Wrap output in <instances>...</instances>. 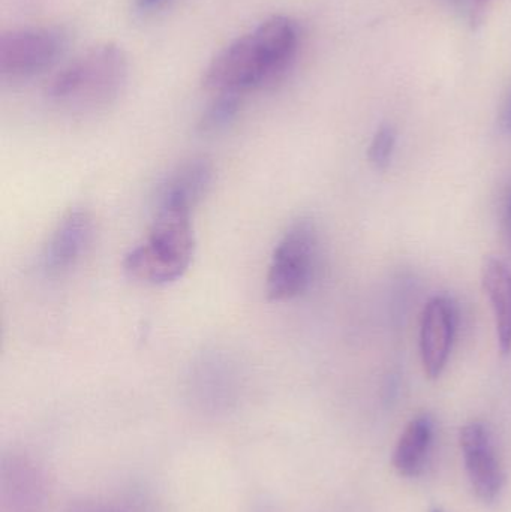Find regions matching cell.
Returning <instances> with one entry per match:
<instances>
[{"mask_svg":"<svg viewBox=\"0 0 511 512\" xmlns=\"http://www.w3.org/2000/svg\"><path fill=\"white\" fill-rule=\"evenodd\" d=\"M299 48V24L287 15H273L213 57L204 71V89L243 96L275 83L291 68Z\"/></svg>","mask_w":511,"mask_h":512,"instance_id":"obj_1","label":"cell"},{"mask_svg":"<svg viewBox=\"0 0 511 512\" xmlns=\"http://www.w3.org/2000/svg\"><path fill=\"white\" fill-rule=\"evenodd\" d=\"M129 62L114 42L93 45L60 69L47 86L51 102L69 111L87 113L113 104L125 89Z\"/></svg>","mask_w":511,"mask_h":512,"instance_id":"obj_2","label":"cell"},{"mask_svg":"<svg viewBox=\"0 0 511 512\" xmlns=\"http://www.w3.org/2000/svg\"><path fill=\"white\" fill-rule=\"evenodd\" d=\"M191 213L183 207H156L149 233L123 259V270L132 280L168 285L186 273L195 254Z\"/></svg>","mask_w":511,"mask_h":512,"instance_id":"obj_3","label":"cell"},{"mask_svg":"<svg viewBox=\"0 0 511 512\" xmlns=\"http://www.w3.org/2000/svg\"><path fill=\"white\" fill-rule=\"evenodd\" d=\"M318 231L311 218H300L279 240L267 271V295L273 301H290L308 291L314 279Z\"/></svg>","mask_w":511,"mask_h":512,"instance_id":"obj_4","label":"cell"},{"mask_svg":"<svg viewBox=\"0 0 511 512\" xmlns=\"http://www.w3.org/2000/svg\"><path fill=\"white\" fill-rule=\"evenodd\" d=\"M66 48L59 27H23L0 38V74L11 80L35 77L50 69Z\"/></svg>","mask_w":511,"mask_h":512,"instance_id":"obj_5","label":"cell"},{"mask_svg":"<svg viewBox=\"0 0 511 512\" xmlns=\"http://www.w3.org/2000/svg\"><path fill=\"white\" fill-rule=\"evenodd\" d=\"M458 327V307L449 295H435L426 303L420 322V354L429 379L443 375Z\"/></svg>","mask_w":511,"mask_h":512,"instance_id":"obj_6","label":"cell"},{"mask_svg":"<svg viewBox=\"0 0 511 512\" xmlns=\"http://www.w3.org/2000/svg\"><path fill=\"white\" fill-rule=\"evenodd\" d=\"M461 448L471 487L483 502H494L504 486V471L495 453L491 430L480 421L461 430Z\"/></svg>","mask_w":511,"mask_h":512,"instance_id":"obj_7","label":"cell"},{"mask_svg":"<svg viewBox=\"0 0 511 512\" xmlns=\"http://www.w3.org/2000/svg\"><path fill=\"white\" fill-rule=\"evenodd\" d=\"M92 239V219L83 210H72L54 228L42 254V267L51 276L71 270Z\"/></svg>","mask_w":511,"mask_h":512,"instance_id":"obj_8","label":"cell"},{"mask_svg":"<svg viewBox=\"0 0 511 512\" xmlns=\"http://www.w3.org/2000/svg\"><path fill=\"white\" fill-rule=\"evenodd\" d=\"M213 182V167L207 159H192L180 165L162 183L158 206L183 207L194 210L206 197Z\"/></svg>","mask_w":511,"mask_h":512,"instance_id":"obj_9","label":"cell"},{"mask_svg":"<svg viewBox=\"0 0 511 512\" xmlns=\"http://www.w3.org/2000/svg\"><path fill=\"white\" fill-rule=\"evenodd\" d=\"M482 282L494 310L498 345L503 355L511 352V270L506 262L488 256L483 261Z\"/></svg>","mask_w":511,"mask_h":512,"instance_id":"obj_10","label":"cell"},{"mask_svg":"<svg viewBox=\"0 0 511 512\" xmlns=\"http://www.w3.org/2000/svg\"><path fill=\"white\" fill-rule=\"evenodd\" d=\"M434 436V423L429 415H419L410 421L396 445L393 465L399 475L416 478L425 469Z\"/></svg>","mask_w":511,"mask_h":512,"instance_id":"obj_11","label":"cell"},{"mask_svg":"<svg viewBox=\"0 0 511 512\" xmlns=\"http://www.w3.org/2000/svg\"><path fill=\"white\" fill-rule=\"evenodd\" d=\"M242 98L243 96L233 95V93L216 95L212 104L207 107V110L201 116L200 123H198L200 132L215 134V132L224 131L239 114L240 107H242Z\"/></svg>","mask_w":511,"mask_h":512,"instance_id":"obj_12","label":"cell"},{"mask_svg":"<svg viewBox=\"0 0 511 512\" xmlns=\"http://www.w3.org/2000/svg\"><path fill=\"white\" fill-rule=\"evenodd\" d=\"M396 137V129L389 123H384L375 132L368 149V159L375 170H386L389 167L395 152Z\"/></svg>","mask_w":511,"mask_h":512,"instance_id":"obj_13","label":"cell"},{"mask_svg":"<svg viewBox=\"0 0 511 512\" xmlns=\"http://www.w3.org/2000/svg\"><path fill=\"white\" fill-rule=\"evenodd\" d=\"M66 512H125L120 508L114 507V505L107 504V502L89 501V499H83V501H75L69 504Z\"/></svg>","mask_w":511,"mask_h":512,"instance_id":"obj_14","label":"cell"},{"mask_svg":"<svg viewBox=\"0 0 511 512\" xmlns=\"http://www.w3.org/2000/svg\"><path fill=\"white\" fill-rule=\"evenodd\" d=\"M170 0H134L135 11L140 14H153L164 8Z\"/></svg>","mask_w":511,"mask_h":512,"instance_id":"obj_15","label":"cell"},{"mask_svg":"<svg viewBox=\"0 0 511 512\" xmlns=\"http://www.w3.org/2000/svg\"><path fill=\"white\" fill-rule=\"evenodd\" d=\"M500 128L507 134H511V90L504 101L500 113Z\"/></svg>","mask_w":511,"mask_h":512,"instance_id":"obj_16","label":"cell"},{"mask_svg":"<svg viewBox=\"0 0 511 512\" xmlns=\"http://www.w3.org/2000/svg\"><path fill=\"white\" fill-rule=\"evenodd\" d=\"M504 230H506L507 239L511 243V195L507 203L506 213H504Z\"/></svg>","mask_w":511,"mask_h":512,"instance_id":"obj_17","label":"cell"},{"mask_svg":"<svg viewBox=\"0 0 511 512\" xmlns=\"http://www.w3.org/2000/svg\"><path fill=\"white\" fill-rule=\"evenodd\" d=\"M429 512H446V511L441 510V508H432V510Z\"/></svg>","mask_w":511,"mask_h":512,"instance_id":"obj_18","label":"cell"}]
</instances>
